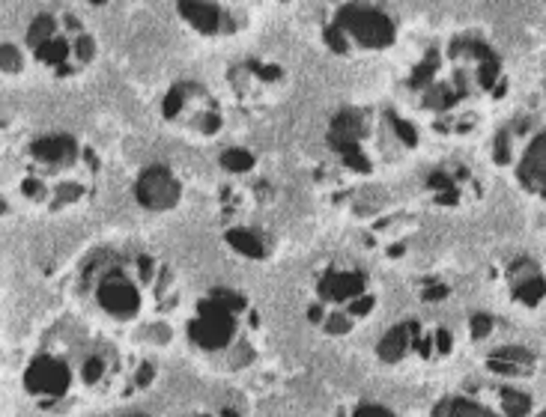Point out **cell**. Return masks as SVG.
Returning a JSON list of instances; mask_svg holds the SVG:
<instances>
[{
	"mask_svg": "<svg viewBox=\"0 0 546 417\" xmlns=\"http://www.w3.org/2000/svg\"><path fill=\"white\" fill-rule=\"evenodd\" d=\"M81 290L117 325L159 322L176 307V277L152 253L102 251L81 272Z\"/></svg>",
	"mask_w": 546,
	"mask_h": 417,
	"instance_id": "cell-1",
	"label": "cell"
},
{
	"mask_svg": "<svg viewBox=\"0 0 546 417\" xmlns=\"http://www.w3.org/2000/svg\"><path fill=\"white\" fill-rule=\"evenodd\" d=\"M185 340L215 370H248L263 351V316L246 292L209 290L185 319Z\"/></svg>",
	"mask_w": 546,
	"mask_h": 417,
	"instance_id": "cell-2",
	"label": "cell"
},
{
	"mask_svg": "<svg viewBox=\"0 0 546 417\" xmlns=\"http://www.w3.org/2000/svg\"><path fill=\"white\" fill-rule=\"evenodd\" d=\"M96 174H99V161L78 137L43 135L24 150L15 185L24 203L60 212L93 197Z\"/></svg>",
	"mask_w": 546,
	"mask_h": 417,
	"instance_id": "cell-3",
	"label": "cell"
},
{
	"mask_svg": "<svg viewBox=\"0 0 546 417\" xmlns=\"http://www.w3.org/2000/svg\"><path fill=\"white\" fill-rule=\"evenodd\" d=\"M379 310V290L362 266L338 259L316 272L305 301V316L325 337H349L373 322Z\"/></svg>",
	"mask_w": 546,
	"mask_h": 417,
	"instance_id": "cell-4",
	"label": "cell"
},
{
	"mask_svg": "<svg viewBox=\"0 0 546 417\" xmlns=\"http://www.w3.org/2000/svg\"><path fill=\"white\" fill-rule=\"evenodd\" d=\"M34 60L54 78H75L96 60V39L72 12H43L27 30Z\"/></svg>",
	"mask_w": 546,
	"mask_h": 417,
	"instance_id": "cell-5",
	"label": "cell"
},
{
	"mask_svg": "<svg viewBox=\"0 0 546 417\" xmlns=\"http://www.w3.org/2000/svg\"><path fill=\"white\" fill-rule=\"evenodd\" d=\"M457 351V337L445 322L430 319H403L391 325L379 340L377 355L386 367L401 370H436Z\"/></svg>",
	"mask_w": 546,
	"mask_h": 417,
	"instance_id": "cell-6",
	"label": "cell"
},
{
	"mask_svg": "<svg viewBox=\"0 0 546 417\" xmlns=\"http://www.w3.org/2000/svg\"><path fill=\"white\" fill-rule=\"evenodd\" d=\"M433 417H546V408L511 382L466 384L439 399Z\"/></svg>",
	"mask_w": 546,
	"mask_h": 417,
	"instance_id": "cell-7",
	"label": "cell"
},
{
	"mask_svg": "<svg viewBox=\"0 0 546 417\" xmlns=\"http://www.w3.org/2000/svg\"><path fill=\"white\" fill-rule=\"evenodd\" d=\"M394 21L377 6H340L332 19L325 39L338 54L349 51H382V48L394 45Z\"/></svg>",
	"mask_w": 546,
	"mask_h": 417,
	"instance_id": "cell-8",
	"label": "cell"
},
{
	"mask_svg": "<svg viewBox=\"0 0 546 417\" xmlns=\"http://www.w3.org/2000/svg\"><path fill=\"white\" fill-rule=\"evenodd\" d=\"M165 117L174 122L183 132L191 135H215L224 126V111L215 102V96L200 84H185L174 87L165 99Z\"/></svg>",
	"mask_w": 546,
	"mask_h": 417,
	"instance_id": "cell-9",
	"label": "cell"
},
{
	"mask_svg": "<svg viewBox=\"0 0 546 417\" xmlns=\"http://www.w3.org/2000/svg\"><path fill=\"white\" fill-rule=\"evenodd\" d=\"M135 197L144 209L150 212H168L174 209L183 191H179L176 176L168 167H146L135 182Z\"/></svg>",
	"mask_w": 546,
	"mask_h": 417,
	"instance_id": "cell-10",
	"label": "cell"
},
{
	"mask_svg": "<svg viewBox=\"0 0 546 417\" xmlns=\"http://www.w3.org/2000/svg\"><path fill=\"white\" fill-rule=\"evenodd\" d=\"M430 188H433L436 203L445 206H463L480 197V182L478 176H472L469 167L463 165H445L430 176Z\"/></svg>",
	"mask_w": 546,
	"mask_h": 417,
	"instance_id": "cell-11",
	"label": "cell"
},
{
	"mask_svg": "<svg viewBox=\"0 0 546 417\" xmlns=\"http://www.w3.org/2000/svg\"><path fill=\"white\" fill-rule=\"evenodd\" d=\"M508 290L511 298L523 307H537L546 298V277L541 272V266L528 257L513 259L508 268Z\"/></svg>",
	"mask_w": 546,
	"mask_h": 417,
	"instance_id": "cell-12",
	"label": "cell"
},
{
	"mask_svg": "<svg viewBox=\"0 0 546 417\" xmlns=\"http://www.w3.org/2000/svg\"><path fill=\"white\" fill-rule=\"evenodd\" d=\"M517 179L528 194L546 200V128L541 135H534L532 143L526 146V152L519 155Z\"/></svg>",
	"mask_w": 546,
	"mask_h": 417,
	"instance_id": "cell-13",
	"label": "cell"
},
{
	"mask_svg": "<svg viewBox=\"0 0 546 417\" xmlns=\"http://www.w3.org/2000/svg\"><path fill=\"white\" fill-rule=\"evenodd\" d=\"M487 367L502 379H526L537 370V358L532 349L519 346V343H502L499 349L490 351Z\"/></svg>",
	"mask_w": 546,
	"mask_h": 417,
	"instance_id": "cell-14",
	"label": "cell"
},
{
	"mask_svg": "<svg viewBox=\"0 0 546 417\" xmlns=\"http://www.w3.org/2000/svg\"><path fill=\"white\" fill-rule=\"evenodd\" d=\"M176 10L194 30H200V34H207V36L222 34V30L227 27V15H230L224 6H218V4H189V0H183Z\"/></svg>",
	"mask_w": 546,
	"mask_h": 417,
	"instance_id": "cell-15",
	"label": "cell"
},
{
	"mask_svg": "<svg viewBox=\"0 0 546 417\" xmlns=\"http://www.w3.org/2000/svg\"><path fill=\"white\" fill-rule=\"evenodd\" d=\"M227 242H230L239 253H248V257H263V253H266L248 230H230V233H227Z\"/></svg>",
	"mask_w": 546,
	"mask_h": 417,
	"instance_id": "cell-16",
	"label": "cell"
},
{
	"mask_svg": "<svg viewBox=\"0 0 546 417\" xmlns=\"http://www.w3.org/2000/svg\"><path fill=\"white\" fill-rule=\"evenodd\" d=\"M340 417H397V414L379 403H358L353 408H347V412H340Z\"/></svg>",
	"mask_w": 546,
	"mask_h": 417,
	"instance_id": "cell-17",
	"label": "cell"
},
{
	"mask_svg": "<svg viewBox=\"0 0 546 417\" xmlns=\"http://www.w3.org/2000/svg\"><path fill=\"white\" fill-rule=\"evenodd\" d=\"M222 165L230 170V174H248V167H251V155L246 150H230V152H224V158H222Z\"/></svg>",
	"mask_w": 546,
	"mask_h": 417,
	"instance_id": "cell-18",
	"label": "cell"
}]
</instances>
